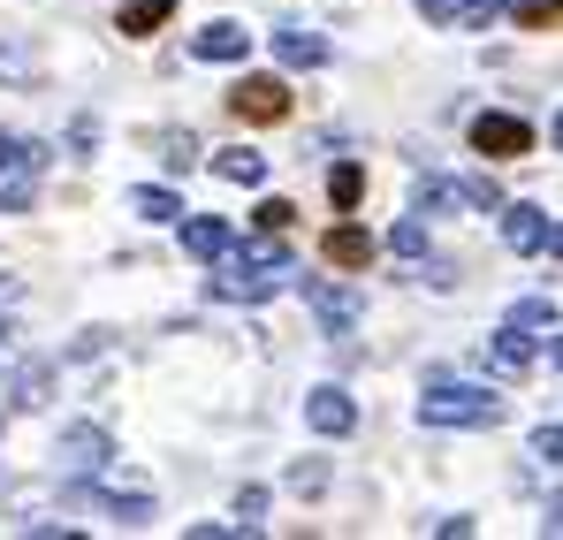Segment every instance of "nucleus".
Returning <instances> with one entry per match:
<instances>
[{
    "label": "nucleus",
    "mask_w": 563,
    "mask_h": 540,
    "mask_svg": "<svg viewBox=\"0 0 563 540\" xmlns=\"http://www.w3.org/2000/svg\"><path fill=\"white\" fill-rule=\"evenodd\" d=\"M289 252L282 244H229V267L213 274V297L229 305H267L275 289H289Z\"/></svg>",
    "instance_id": "1"
},
{
    "label": "nucleus",
    "mask_w": 563,
    "mask_h": 540,
    "mask_svg": "<svg viewBox=\"0 0 563 540\" xmlns=\"http://www.w3.org/2000/svg\"><path fill=\"white\" fill-rule=\"evenodd\" d=\"M419 419H427V427H495V419H503V396H487V388H472V381H434V388L419 396Z\"/></svg>",
    "instance_id": "2"
},
{
    "label": "nucleus",
    "mask_w": 563,
    "mask_h": 540,
    "mask_svg": "<svg viewBox=\"0 0 563 540\" xmlns=\"http://www.w3.org/2000/svg\"><path fill=\"white\" fill-rule=\"evenodd\" d=\"M472 153H487V161H518V153H533V130H526L518 114H472Z\"/></svg>",
    "instance_id": "3"
},
{
    "label": "nucleus",
    "mask_w": 563,
    "mask_h": 540,
    "mask_svg": "<svg viewBox=\"0 0 563 540\" xmlns=\"http://www.w3.org/2000/svg\"><path fill=\"white\" fill-rule=\"evenodd\" d=\"M229 107H236V122H282L289 114V85L282 77H236Z\"/></svg>",
    "instance_id": "4"
},
{
    "label": "nucleus",
    "mask_w": 563,
    "mask_h": 540,
    "mask_svg": "<svg viewBox=\"0 0 563 540\" xmlns=\"http://www.w3.org/2000/svg\"><path fill=\"white\" fill-rule=\"evenodd\" d=\"M305 305H312V320H320L328 335H351V328L366 320V305H358L351 289H335V282H305Z\"/></svg>",
    "instance_id": "5"
},
{
    "label": "nucleus",
    "mask_w": 563,
    "mask_h": 540,
    "mask_svg": "<svg viewBox=\"0 0 563 540\" xmlns=\"http://www.w3.org/2000/svg\"><path fill=\"white\" fill-rule=\"evenodd\" d=\"M305 427H312V434H351V427H358V404H351L343 388H312V396H305Z\"/></svg>",
    "instance_id": "6"
},
{
    "label": "nucleus",
    "mask_w": 563,
    "mask_h": 540,
    "mask_svg": "<svg viewBox=\"0 0 563 540\" xmlns=\"http://www.w3.org/2000/svg\"><path fill=\"white\" fill-rule=\"evenodd\" d=\"M62 464H69V472H85V480H92L99 464H107V456H114V442H107V434H99V427H69V434H62Z\"/></svg>",
    "instance_id": "7"
},
{
    "label": "nucleus",
    "mask_w": 563,
    "mask_h": 540,
    "mask_svg": "<svg viewBox=\"0 0 563 540\" xmlns=\"http://www.w3.org/2000/svg\"><path fill=\"white\" fill-rule=\"evenodd\" d=\"M503 244L510 252H549V213L541 206H503Z\"/></svg>",
    "instance_id": "8"
},
{
    "label": "nucleus",
    "mask_w": 563,
    "mask_h": 540,
    "mask_svg": "<svg viewBox=\"0 0 563 540\" xmlns=\"http://www.w3.org/2000/svg\"><path fill=\"white\" fill-rule=\"evenodd\" d=\"M275 54H282V69H320V62H328V38H320V31H305V23H282V31H275Z\"/></svg>",
    "instance_id": "9"
},
{
    "label": "nucleus",
    "mask_w": 563,
    "mask_h": 540,
    "mask_svg": "<svg viewBox=\"0 0 563 540\" xmlns=\"http://www.w3.org/2000/svg\"><path fill=\"white\" fill-rule=\"evenodd\" d=\"M244 46H252V31H236V23H206V31L190 38L198 62H244Z\"/></svg>",
    "instance_id": "10"
},
{
    "label": "nucleus",
    "mask_w": 563,
    "mask_h": 540,
    "mask_svg": "<svg viewBox=\"0 0 563 540\" xmlns=\"http://www.w3.org/2000/svg\"><path fill=\"white\" fill-rule=\"evenodd\" d=\"M229 221H213V213H198V221H184V252L190 260H229Z\"/></svg>",
    "instance_id": "11"
},
{
    "label": "nucleus",
    "mask_w": 563,
    "mask_h": 540,
    "mask_svg": "<svg viewBox=\"0 0 563 540\" xmlns=\"http://www.w3.org/2000/svg\"><path fill=\"white\" fill-rule=\"evenodd\" d=\"M320 252H328V267H366V260H374V236L343 221V229H328V244H320Z\"/></svg>",
    "instance_id": "12"
},
{
    "label": "nucleus",
    "mask_w": 563,
    "mask_h": 540,
    "mask_svg": "<svg viewBox=\"0 0 563 540\" xmlns=\"http://www.w3.org/2000/svg\"><path fill=\"white\" fill-rule=\"evenodd\" d=\"M533 365V328H503L495 335V373H526Z\"/></svg>",
    "instance_id": "13"
},
{
    "label": "nucleus",
    "mask_w": 563,
    "mask_h": 540,
    "mask_svg": "<svg viewBox=\"0 0 563 540\" xmlns=\"http://www.w3.org/2000/svg\"><path fill=\"white\" fill-rule=\"evenodd\" d=\"M213 176H221V183H244V190H260V183H267V161H260V153H221V161H213Z\"/></svg>",
    "instance_id": "14"
},
{
    "label": "nucleus",
    "mask_w": 563,
    "mask_h": 540,
    "mask_svg": "<svg viewBox=\"0 0 563 540\" xmlns=\"http://www.w3.org/2000/svg\"><path fill=\"white\" fill-rule=\"evenodd\" d=\"M130 213H137V221H176V213H184V198L145 183V190H130Z\"/></svg>",
    "instance_id": "15"
},
{
    "label": "nucleus",
    "mask_w": 563,
    "mask_h": 540,
    "mask_svg": "<svg viewBox=\"0 0 563 540\" xmlns=\"http://www.w3.org/2000/svg\"><path fill=\"white\" fill-rule=\"evenodd\" d=\"M168 15H176V0H130V8H122V31L145 38V31H161Z\"/></svg>",
    "instance_id": "16"
},
{
    "label": "nucleus",
    "mask_w": 563,
    "mask_h": 540,
    "mask_svg": "<svg viewBox=\"0 0 563 540\" xmlns=\"http://www.w3.org/2000/svg\"><path fill=\"white\" fill-rule=\"evenodd\" d=\"M0 168H8V176H31V168H46V145H31V137H8V130H0Z\"/></svg>",
    "instance_id": "17"
},
{
    "label": "nucleus",
    "mask_w": 563,
    "mask_h": 540,
    "mask_svg": "<svg viewBox=\"0 0 563 540\" xmlns=\"http://www.w3.org/2000/svg\"><path fill=\"white\" fill-rule=\"evenodd\" d=\"M328 198H335V206H343V213H351V206H358V198H366V168H351V161H343V168H335V176H328Z\"/></svg>",
    "instance_id": "18"
},
{
    "label": "nucleus",
    "mask_w": 563,
    "mask_h": 540,
    "mask_svg": "<svg viewBox=\"0 0 563 540\" xmlns=\"http://www.w3.org/2000/svg\"><path fill=\"white\" fill-rule=\"evenodd\" d=\"M388 252H396V260H419V252H427V221H419V213L396 221V229H388Z\"/></svg>",
    "instance_id": "19"
},
{
    "label": "nucleus",
    "mask_w": 563,
    "mask_h": 540,
    "mask_svg": "<svg viewBox=\"0 0 563 540\" xmlns=\"http://www.w3.org/2000/svg\"><path fill=\"white\" fill-rule=\"evenodd\" d=\"M450 206H465V183H419V213H450Z\"/></svg>",
    "instance_id": "20"
},
{
    "label": "nucleus",
    "mask_w": 563,
    "mask_h": 540,
    "mask_svg": "<svg viewBox=\"0 0 563 540\" xmlns=\"http://www.w3.org/2000/svg\"><path fill=\"white\" fill-rule=\"evenodd\" d=\"M495 15H510V0H457V23L465 31H487Z\"/></svg>",
    "instance_id": "21"
},
{
    "label": "nucleus",
    "mask_w": 563,
    "mask_h": 540,
    "mask_svg": "<svg viewBox=\"0 0 563 540\" xmlns=\"http://www.w3.org/2000/svg\"><path fill=\"white\" fill-rule=\"evenodd\" d=\"M46 388H54V373H46V365H31V373L15 381V404H23V411H38V404H46Z\"/></svg>",
    "instance_id": "22"
},
{
    "label": "nucleus",
    "mask_w": 563,
    "mask_h": 540,
    "mask_svg": "<svg viewBox=\"0 0 563 540\" xmlns=\"http://www.w3.org/2000/svg\"><path fill=\"white\" fill-rule=\"evenodd\" d=\"M518 23L541 31V23H563V0H518Z\"/></svg>",
    "instance_id": "23"
},
{
    "label": "nucleus",
    "mask_w": 563,
    "mask_h": 540,
    "mask_svg": "<svg viewBox=\"0 0 563 540\" xmlns=\"http://www.w3.org/2000/svg\"><path fill=\"white\" fill-rule=\"evenodd\" d=\"M549 320H556V305H549V297H526V305L510 312V328H549Z\"/></svg>",
    "instance_id": "24"
},
{
    "label": "nucleus",
    "mask_w": 563,
    "mask_h": 540,
    "mask_svg": "<svg viewBox=\"0 0 563 540\" xmlns=\"http://www.w3.org/2000/svg\"><path fill=\"white\" fill-rule=\"evenodd\" d=\"M289 487H297V495H320V487H328V464H289Z\"/></svg>",
    "instance_id": "25"
},
{
    "label": "nucleus",
    "mask_w": 563,
    "mask_h": 540,
    "mask_svg": "<svg viewBox=\"0 0 563 540\" xmlns=\"http://www.w3.org/2000/svg\"><path fill=\"white\" fill-rule=\"evenodd\" d=\"M260 510H267V487H244V495H236V518H244L236 533H252V526H260Z\"/></svg>",
    "instance_id": "26"
},
{
    "label": "nucleus",
    "mask_w": 563,
    "mask_h": 540,
    "mask_svg": "<svg viewBox=\"0 0 563 540\" xmlns=\"http://www.w3.org/2000/svg\"><path fill=\"white\" fill-rule=\"evenodd\" d=\"M533 456H541V464H563V427H541V434H533Z\"/></svg>",
    "instance_id": "27"
},
{
    "label": "nucleus",
    "mask_w": 563,
    "mask_h": 540,
    "mask_svg": "<svg viewBox=\"0 0 563 540\" xmlns=\"http://www.w3.org/2000/svg\"><path fill=\"white\" fill-rule=\"evenodd\" d=\"M289 221H297V206H289V198H267V206H260V229H289Z\"/></svg>",
    "instance_id": "28"
},
{
    "label": "nucleus",
    "mask_w": 563,
    "mask_h": 540,
    "mask_svg": "<svg viewBox=\"0 0 563 540\" xmlns=\"http://www.w3.org/2000/svg\"><path fill=\"white\" fill-rule=\"evenodd\" d=\"M419 15L427 23H457V0H419Z\"/></svg>",
    "instance_id": "29"
},
{
    "label": "nucleus",
    "mask_w": 563,
    "mask_h": 540,
    "mask_svg": "<svg viewBox=\"0 0 563 540\" xmlns=\"http://www.w3.org/2000/svg\"><path fill=\"white\" fill-rule=\"evenodd\" d=\"M549 533H563V503H549Z\"/></svg>",
    "instance_id": "30"
},
{
    "label": "nucleus",
    "mask_w": 563,
    "mask_h": 540,
    "mask_svg": "<svg viewBox=\"0 0 563 540\" xmlns=\"http://www.w3.org/2000/svg\"><path fill=\"white\" fill-rule=\"evenodd\" d=\"M556 145H563V114H556Z\"/></svg>",
    "instance_id": "31"
},
{
    "label": "nucleus",
    "mask_w": 563,
    "mask_h": 540,
    "mask_svg": "<svg viewBox=\"0 0 563 540\" xmlns=\"http://www.w3.org/2000/svg\"><path fill=\"white\" fill-rule=\"evenodd\" d=\"M556 365H563V343H556Z\"/></svg>",
    "instance_id": "32"
}]
</instances>
